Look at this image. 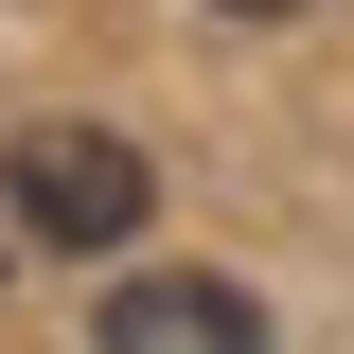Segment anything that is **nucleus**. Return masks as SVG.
<instances>
[{"label": "nucleus", "mask_w": 354, "mask_h": 354, "mask_svg": "<svg viewBox=\"0 0 354 354\" xmlns=\"http://www.w3.org/2000/svg\"><path fill=\"white\" fill-rule=\"evenodd\" d=\"M88 354H266V301L230 266H124L106 319H88Z\"/></svg>", "instance_id": "nucleus-2"}, {"label": "nucleus", "mask_w": 354, "mask_h": 354, "mask_svg": "<svg viewBox=\"0 0 354 354\" xmlns=\"http://www.w3.org/2000/svg\"><path fill=\"white\" fill-rule=\"evenodd\" d=\"M0 213L36 230V248H124V230L160 213V177H142V142H124V124H18Z\"/></svg>", "instance_id": "nucleus-1"}, {"label": "nucleus", "mask_w": 354, "mask_h": 354, "mask_svg": "<svg viewBox=\"0 0 354 354\" xmlns=\"http://www.w3.org/2000/svg\"><path fill=\"white\" fill-rule=\"evenodd\" d=\"M213 18H301V0H213Z\"/></svg>", "instance_id": "nucleus-3"}]
</instances>
